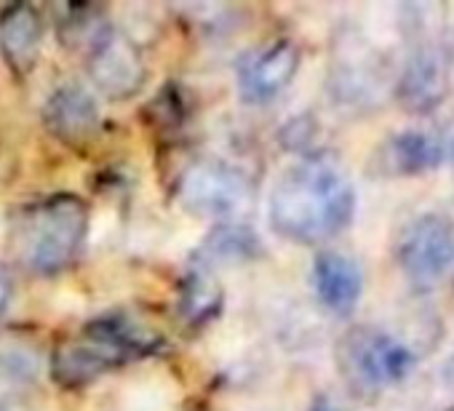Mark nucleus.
Wrapping results in <instances>:
<instances>
[{"mask_svg":"<svg viewBox=\"0 0 454 411\" xmlns=\"http://www.w3.org/2000/svg\"><path fill=\"white\" fill-rule=\"evenodd\" d=\"M356 214V190L329 152H310L294 163L270 192V225L294 244H324L340 236Z\"/></svg>","mask_w":454,"mask_h":411,"instance_id":"obj_1","label":"nucleus"},{"mask_svg":"<svg viewBox=\"0 0 454 411\" xmlns=\"http://www.w3.org/2000/svg\"><path fill=\"white\" fill-rule=\"evenodd\" d=\"M86 233V203L78 195L57 192L14 214L9 228V252L25 270L35 275H54L78 257Z\"/></svg>","mask_w":454,"mask_h":411,"instance_id":"obj_2","label":"nucleus"},{"mask_svg":"<svg viewBox=\"0 0 454 411\" xmlns=\"http://www.w3.org/2000/svg\"><path fill=\"white\" fill-rule=\"evenodd\" d=\"M160 337L142 323L110 313L89 321L75 337L59 342L49 358L51 379L62 387H86L110 368L158 353Z\"/></svg>","mask_w":454,"mask_h":411,"instance_id":"obj_3","label":"nucleus"},{"mask_svg":"<svg viewBox=\"0 0 454 411\" xmlns=\"http://www.w3.org/2000/svg\"><path fill=\"white\" fill-rule=\"evenodd\" d=\"M337 368L358 398H374L414 368V353L393 334L374 326H353L337 342Z\"/></svg>","mask_w":454,"mask_h":411,"instance_id":"obj_4","label":"nucleus"},{"mask_svg":"<svg viewBox=\"0 0 454 411\" xmlns=\"http://www.w3.org/2000/svg\"><path fill=\"white\" fill-rule=\"evenodd\" d=\"M176 198L187 212L198 217H211L224 222H236L247 214L254 200V182L239 166L219 158L192 160L176 182Z\"/></svg>","mask_w":454,"mask_h":411,"instance_id":"obj_5","label":"nucleus"},{"mask_svg":"<svg viewBox=\"0 0 454 411\" xmlns=\"http://www.w3.org/2000/svg\"><path fill=\"white\" fill-rule=\"evenodd\" d=\"M395 265L419 289H435L454 265V225L446 214L422 212L401 225L395 236Z\"/></svg>","mask_w":454,"mask_h":411,"instance_id":"obj_6","label":"nucleus"},{"mask_svg":"<svg viewBox=\"0 0 454 411\" xmlns=\"http://www.w3.org/2000/svg\"><path fill=\"white\" fill-rule=\"evenodd\" d=\"M387 89H393V83L382 51L361 35L342 38L329 70L332 97L348 110H374Z\"/></svg>","mask_w":454,"mask_h":411,"instance_id":"obj_7","label":"nucleus"},{"mask_svg":"<svg viewBox=\"0 0 454 411\" xmlns=\"http://www.w3.org/2000/svg\"><path fill=\"white\" fill-rule=\"evenodd\" d=\"M451 94V59L443 54L435 38L411 41L409 57L403 59L393 97L409 115H430Z\"/></svg>","mask_w":454,"mask_h":411,"instance_id":"obj_8","label":"nucleus"},{"mask_svg":"<svg viewBox=\"0 0 454 411\" xmlns=\"http://www.w3.org/2000/svg\"><path fill=\"white\" fill-rule=\"evenodd\" d=\"M86 67L94 86L110 99H131L147 81V65L142 51L123 33L110 30L89 54Z\"/></svg>","mask_w":454,"mask_h":411,"instance_id":"obj_9","label":"nucleus"},{"mask_svg":"<svg viewBox=\"0 0 454 411\" xmlns=\"http://www.w3.org/2000/svg\"><path fill=\"white\" fill-rule=\"evenodd\" d=\"M446 158V147L441 136L422 131V128H406L390 134L372 155V174L382 179H414L435 171Z\"/></svg>","mask_w":454,"mask_h":411,"instance_id":"obj_10","label":"nucleus"},{"mask_svg":"<svg viewBox=\"0 0 454 411\" xmlns=\"http://www.w3.org/2000/svg\"><path fill=\"white\" fill-rule=\"evenodd\" d=\"M300 70V49L292 41H276L254 51L239 65V91L247 102L260 105L276 99Z\"/></svg>","mask_w":454,"mask_h":411,"instance_id":"obj_11","label":"nucleus"},{"mask_svg":"<svg viewBox=\"0 0 454 411\" xmlns=\"http://www.w3.org/2000/svg\"><path fill=\"white\" fill-rule=\"evenodd\" d=\"M313 286L329 313L350 315L364 297V270L348 254L321 252L313 262Z\"/></svg>","mask_w":454,"mask_h":411,"instance_id":"obj_12","label":"nucleus"},{"mask_svg":"<svg viewBox=\"0 0 454 411\" xmlns=\"http://www.w3.org/2000/svg\"><path fill=\"white\" fill-rule=\"evenodd\" d=\"M43 123L65 144H83L99 128V107L81 86L57 89L43 105Z\"/></svg>","mask_w":454,"mask_h":411,"instance_id":"obj_13","label":"nucleus"},{"mask_svg":"<svg viewBox=\"0 0 454 411\" xmlns=\"http://www.w3.org/2000/svg\"><path fill=\"white\" fill-rule=\"evenodd\" d=\"M43 49V19L33 6L17 4L0 12V54L17 78H25L38 65Z\"/></svg>","mask_w":454,"mask_h":411,"instance_id":"obj_14","label":"nucleus"},{"mask_svg":"<svg viewBox=\"0 0 454 411\" xmlns=\"http://www.w3.org/2000/svg\"><path fill=\"white\" fill-rule=\"evenodd\" d=\"M43 368L46 355L33 337L22 331L0 334V406L35 387Z\"/></svg>","mask_w":454,"mask_h":411,"instance_id":"obj_15","label":"nucleus"},{"mask_svg":"<svg viewBox=\"0 0 454 411\" xmlns=\"http://www.w3.org/2000/svg\"><path fill=\"white\" fill-rule=\"evenodd\" d=\"M257 254H260V241L249 228H244L239 222H224L200 244L195 262H198V268L239 265V262L254 260Z\"/></svg>","mask_w":454,"mask_h":411,"instance_id":"obj_16","label":"nucleus"},{"mask_svg":"<svg viewBox=\"0 0 454 411\" xmlns=\"http://www.w3.org/2000/svg\"><path fill=\"white\" fill-rule=\"evenodd\" d=\"M222 286L206 275L203 270H195L190 273L184 281H182V289H179V313L187 323L192 326H200V323H208L219 315L222 310Z\"/></svg>","mask_w":454,"mask_h":411,"instance_id":"obj_17","label":"nucleus"},{"mask_svg":"<svg viewBox=\"0 0 454 411\" xmlns=\"http://www.w3.org/2000/svg\"><path fill=\"white\" fill-rule=\"evenodd\" d=\"M110 22L94 6H70L59 22V38L70 49H83L86 54L110 33Z\"/></svg>","mask_w":454,"mask_h":411,"instance_id":"obj_18","label":"nucleus"},{"mask_svg":"<svg viewBox=\"0 0 454 411\" xmlns=\"http://www.w3.org/2000/svg\"><path fill=\"white\" fill-rule=\"evenodd\" d=\"M286 134H289V144H292L294 150L308 147L310 139H313V134H316V123H313L310 118H297L294 123L286 126Z\"/></svg>","mask_w":454,"mask_h":411,"instance_id":"obj_19","label":"nucleus"},{"mask_svg":"<svg viewBox=\"0 0 454 411\" xmlns=\"http://www.w3.org/2000/svg\"><path fill=\"white\" fill-rule=\"evenodd\" d=\"M12 291H14V286H12V278H9V273H6L4 268H0V315H4V313L9 310Z\"/></svg>","mask_w":454,"mask_h":411,"instance_id":"obj_20","label":"nucleus"},{"mask_svg":"<svg viewBox=\"0 0 454 411\" xmlns=\"http://www.w3.org/2000/svg\"><path fill=\"white\" fill-rule=\"evenodd\" d=\"M310 411H342V408H337L329 398H318V400L310 406Z\"/></svg>","mask_w":454,"mask_h":411,"instance_id":"obj_21","label":"nucleus"},{"mask_svg":"<svg viewBox=\"0 0 454 411\" xmlns=\"http://www.w3.org/2000/svg\"><path fill=\"white\" fill-rule=\"evenodd\" d=\"M443 376H446V382L454 387V353L449 355V361H446V368H443Z\"/></svg>","mask_w":454,"mask_h":411,"instance_id":"obj_22","label":"nucleus"},{"mask_svg":"<svg viewBox=\"0 0 454 411\" xmlns=\"http://www.w3.org/2000/svg\"><path fill=\"white\" fill-rule=\"evenodd\" d=\"M451 166H454V144H451Z\"/></svg>","mask_w":454,"mask_h":411,"instance_id":"obj_23","label":"nucleus"},{"mask_svg":"<svg viewBox=\"0 0 454 411\" xmlns=\"http://www.w3.org/2000/svg\"><path fill=\"white\" fill-rule=\"evenodd\" d=\"M449 411H454V406H451V408H449Z\"/></svg>","mask_w":454,"mask_h":411,"instance_id":"obj_24","label":"nucleus"}]
</instances>
